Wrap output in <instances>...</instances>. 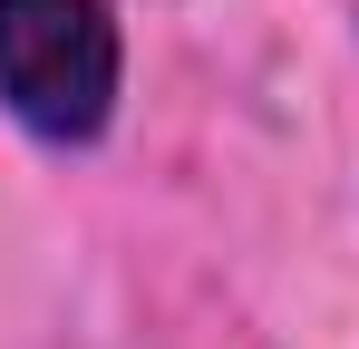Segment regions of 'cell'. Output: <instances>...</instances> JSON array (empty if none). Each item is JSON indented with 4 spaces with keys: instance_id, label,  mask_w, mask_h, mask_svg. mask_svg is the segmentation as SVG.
Masks as SVG:
<instances>
[{
    "instance_id": "obj_1",
    "label": "cell",
    "mask_w": 359,
    "mask_h": 349,
    "mask_svg": "<svg viewBox=\"0 0 359 349\" xmlns=\"http://www.w3.org/2000/svg\"><path fill=\"white\" fill-rule=\"evenodd\" d=\"M0 97L39 136H97L117 107L107 0H0Z\"/></svg>"
}]
</instances>
